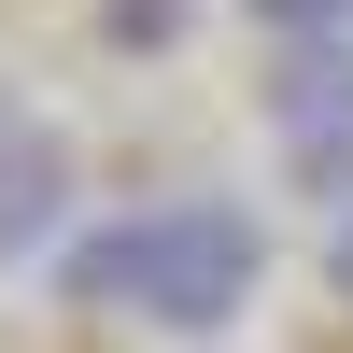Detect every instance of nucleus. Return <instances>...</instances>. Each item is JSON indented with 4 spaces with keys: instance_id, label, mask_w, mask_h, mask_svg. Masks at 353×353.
Wrapping results in <instances>:
<instances>
[{
    "instance_id": "7ed1b4c3",
    "label": "nucleus",
    "mask_w": 353,
    "mask_h": 353,
    "mask_svg": "<svg viewBox=\"0 0 353 353\" xmlns=\"http://www.w3.org/2000/svg\"><path fill=\"white\" fill-rule=\"evenodd\" d=\"M57 212H71V141H57L43 113L0 99V269L57 254Z\"/></svg>"
},
{
    "instance_id": "f03ea898",
    "label": "nucleus",
    "mask_w": 353,
    "mask_h": 353,
    "mask_svg": "<svg viewBox=\"0 0 353 353\" xmlns=\"http://www.w3.org/2000/svg\"><path fill=\"white\" fill-rule=\"evenodd\" d=\"M269 141L325 212H353V43H283L269 71Z\"/></svg>"
},
{
    "instance_id": "20e7f679",
    "label": "nucleus",
    "mask_w": 353,
    "mask_h": 353,
    "mask_svg": "<svg viewBox=\"0 0 353 353\" xmlns=\"http://www.w3.org/2000/svg\"><path fill=\"white\" fill-rule=\"evenodd\" d=\"M269 43H353V0H254Z\"/></svg>"
},
{
    "instance_id": "f257e3e1",
    "label": "nucleus",
    "mask_w": 353,
    "mask_h": 353,
    "mask_svg": "<svg viewBox=\"0 0 353 353\" xmlns=\"http://www.w3.org/2000/svg\"><path fill=\"white\" fill-rule=\"evenodd\" d=\"M269 283V226L241 198H141V212L85 226L57 254V297L71 311H128V325H170V339H226Z\"/></svg>"
}]
</instances>
